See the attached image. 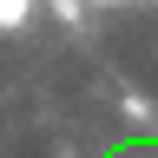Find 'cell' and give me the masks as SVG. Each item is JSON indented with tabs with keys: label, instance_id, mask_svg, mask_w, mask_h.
Listing matches in <instances>:
<instances>
[{
	"label": "cell",
	"instance_id": "cell-1",
	"mask_svg": "<svg viewBox=\"0 0 158 158\" xmlns=\"http://www.w3.org/2000/svg\"><path fill=\"white\" fill-rule=\"evenodd\" d=\"M33 20V0H0V33H20Z\"/></svg>",
	"mask_w": 158,
	"mask_h": 158
},
{
	"label": "cell",
	"instance_id": "cell-2",
	"mask_svg": "<svg viewBox=\"0 0 158 158\" xmlns=\"http://www.w3.org/2000/svg\"><path fill=\"white\" fill-rule=\"evenodd\" d=\"M86 7H118V0H86Z\"/></svg>",
	"mask_w": 158,
	"mask_h": 158
}]
</instances>
